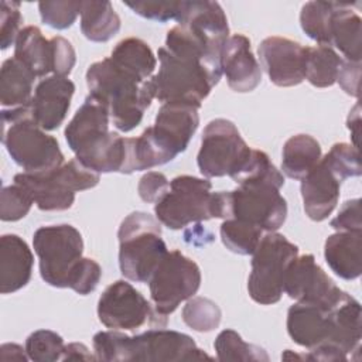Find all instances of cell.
<instances>
[{
	"label": "cell",
	"mask_w": 362,
	"mask_h": 362,
	"mask_svg": "<svg viewBox=\"0 0 362 362\" xmlns=\"http://www.w3.org/2000/svg\"><path fill=\"white\" fill-rule=\"evenodd\" d=\"M157 54L160 66L153 75L156 99L201 107L221 79V57L198 34L180 24L167 33L165 45Z\"/></svg>",
	"instance_id": "1"
},
{
	"label": "cell",
	"mask_w": 362,
	"mask_h": 362,
	"mask_svg": "<svg viewBox=\"0 0 362 362\" xmlns=\"http://www.w3.org/2000/svg\"><path fill=\"white\" fill-rule=\"evenodd\" d=\"M86 85L89 95L106 106L115 127L124 133L140 124L156 98L153 78L143 79L110 57L88 68Z\"/></svg>",
	"instance_id": "2"
},
{
	"label": "cell",
	"mask_w": 362,
	"mask_h": 362,
	"mask_svg": "<svg viewBox=\"0 0 362 362\" xmlns=\"http://www.w3.org/2000/svg\"><path fill=\"white\" fill-rule=\"evenodd\" d=\"M109 122L106 106L88 95L65 127V140L75 158L98 174L122 173L124 164V139L109 130Z\"/></svg>",
	"instance_id": "3"
},
{
	"label": "cell",
	"mask_w": 362,
	"mask_h": 362,
	"mask_svg": "<svg viewBox=\"0 0 362 362\" xmlns=\"http://www.w3.org/2000/svg\"><path fill=\"white\" fill-rule=\"evenodd\" d=\"M93 351L98 361L113 362L212 359L189 335L163 328L148 329L134 337L116 329L100 331L93 335Z\"/></svg>",
	"instance_id": "4"
},
{
	"label": "cell",
	"mask_w": 362,
	"mask_h": 362,
	"mask_svg": "<svg viewBox=\"0 0 362 362\" xmlns=\"http://www.w3.org/2000/svg\"><path fill=\"white\" fill-rule=\"evenodd\" d=\"M1 141L24 173H47L64 164L58 140L34 120L30 106L1 110Z\"/></svg>",
	"instance_id": "5"
},
{
	"label": "cell",
	"mask_w": 362,
	"mask_h": 362,
	"mask_svg": "<svg viewBox=\"0 0 362 362\" xmlns=\"http://www.w3.org/2000/svg\"><path fill=\"white\" fill-rule=\"evenodd\" d=\"M119 267L122 274L136 283H147L167 255L160 221L143 211L127 215L117 230Z\"/></svg>",
	"instance_id": "6"
},
{
	"label": "cell",
	"mask_w": 362,
	"mask_h": 362,
	"mask_svg": "<svg viewBox=\"0 0 362 362\" xmlns=\"http://www.w3.org/2000/svg\"><path fill=\"white\" fill-rule=\"evenodd\" d=\"M98 173L85 167L76 158L47 173H20L14 184L20 185L34 201L38 209L66 211L74 205L75 194L98 185Z\"/></svg>",
	"instance_id": "7"
},
{
	"label": "cell",
	"mask_w": 362,
	"mask_h": 362,
	"mask_svg": "<svg viewBox=\"0 0 362 362\" xmlns=\"http://www.w3.org/2000/svg\"><path fill=\"white\" fill-rule=\"evenodd\" d=\"M33 246L42 280L52 287L68 288L71 276L83 257L81 232L68 223L41 226L34 232Z\"/></svg>",
	"instance_id": "8"
},
{
	"label": "cell",
	"mask_w": 362,
	"mask_h": 362,
	"mask_svg": "<svg viewBox=\"0 0 362 362\" xmlns=\"http://www.w3.org/2000/svg\"><path fill=\"white\" fill-rule=\"evenodd\" d=\"M297 256L298 246L284 235L267 232L262 236L253 252L252 272L247 279L250 298L263 305L280 301L286 270Z\"/></svg>",
	"instance_id": "9"
},
{
	"label": "cell",
	"mask_w": 362,
	"mask_h": 362,
	"mask_svg": "<svg viewBox=\"0 0 362 362\" xmlns=\"http://www.w3.org/2000/svg\"><path fill=\"white\" fill-rule=\"evenodd\" d=\"M212 184L206 178L178 175L170 181L164 197L154 204L156 218L170 229L212 219Z\"/></svg>",
	"instance_id": "10"
},
{
	"label": "cell",
	"mask_w": 362,
	"mask_h": 362,
	"mask_svg": "<svg viewBox=\"0 0 362 362\" xmlns=\"http://www.w3.org/2000/svg\"><path fill=\"white\" fill-rule=\"evenodd\" d=\"M147 283L154 308L167 317L182 301L197 294L201 286V270L180 250H171L161 259Z\"/></svg>",
	"instance_id": "11"
},
{
	"label": "cell",
	"mask_w": 362,
	"mask_h": 362,
	"mask_svg": "<svg viewBox=\"0 0 362 362\" xmlns=\"http://www.w3.org/2000/svg\"><path fill=\"white\" fill-rule=\"evenodd\" d=\"M98 317L110 329L136 331L144 325L164 328L167 324V317L124 280L112 283L102 293L98 301Z\"/></svg>",
	"instance_id": "12"
},
{
	"label": "cell",
	"mask_w": 362,
	"mask_h": 362,
	"mask_svg": "<svg viewBox=\"0 0 362 362\" xmlns=\"http://www.w3.org/2000/svg\"><path fill=\"white\" fill-rule=\"evenodd\" d=\"M249 151L250 147L242 139L233 122L218 117L211 120L202 132L197 164L206 178L230 175Z\"/></svg>",
	"instance_id": "13"
},
{
	"label": "cell",
	"mask_w": 362,
	"mask_h": 362,
	"mask_svg": "<svg viewBox=\"0 0 362 362\" xmlns=\"http://www.w3.org/2000/svg\"><path fill=\"white\" fill-rule=\"evenodd\" d=\"M280 185L269 181L239 184L230 191V215L260 228L276 232L287 218V202L280 194Z\"/></svg>",
	"instance_id": "14"
},
{
	"label": "cell",
	"mask_w": 362,
	"mask_h": 362,
	"mask_svg": "<svg viewBox=\"0 0 362 362\" xmlns=\"http://www.w3.org/2000/svg\"><path fill=\"white\" fill-rule=\"evenodd\" d=\"M283 293L297 303L320 305H332L345 294L310 253L291 260L284 274Z\"/></svg>",
	"instance_id": "15"
},
{
	"label": "cell",
	"mask_w": 362,
	"mask_h": 362,
	"mask_svg": "<svg viewBox=\"0 0 362 362\" xmlns=\"http://www.w3.org/2000/svg\"><path fill=\"white\" fill-rule=\"evenodd\" d=\"M199 107L184 102H164L148 133L173 161L185 151L199 124Z\"/></svg>",
	"instance_id": "16"
},
{
	"label": "cell",
	"mask_w": 362,
	"mask_h": 362,
	"mask_svg": "<svg viewBox=\"0 0 362 362\" xmlns=\"http://www.w3.org/2000/svg\"><path fill=\"white\" fill-rule=\"evenodd\" d=\"M307 47L284 37L264 38L257 54L269 79L276 86H296L305 79Z\"/></svg>",
	"instance_id": "17"
},
{
	"label": "cell",
	"mask_w": 362,
	"mask_h": 362,
	"mask_svg": "<svg viewBox=\"0 0 362 362\" xmlns=\"http://www.w3.org/2000/svg\"><path fill=\"white\" fill-rule=\"evenodd\" d=\"M75 85L66 76L51 75L35 86L30 110L37 124L45 132L58 129L66 117Z\"/></svg>",
	"instance_id": "18"
},
{
	"label": "cell",
	"mask_w": 362,
	"mask_h": 362,
	"mask_svg": "<svg viewBox=\"0 0 362 362\" xmlns=\"http://www.w3.org/2000/svg\"><path fill=\"white\" fill-rule=\"evenodd\" d=\"M335 304L332 305H320L313 303L293 304L287 311V332L290 338L297 345L308 349H313L321 344H328L332 334L331 310Z\"/></svg>",
	"instance_id": "19"
},
{
	"label": "cell",
	"mask_w": 362,
	"mask_h": 362,
	"mask_svg": "<svg viewBox=\"0 0 362 362\" xmlns=\"http://www.w3.org/2000/svg\"><path fill=\"white\" fill-rule=\"evenodd\" d=\"M221 71L235 92L246 93L257 88L262 81V69L246 35L233 34L226 40L221 52Z\"/></svg>",
	"instance_id": "20"
},
{
	"label": "cell",
	"mask_w": 362,
	"mask_h": 362,
	"mask_svg": "<svg viewBox=\"0 0 362 362\" xmlns=\"http://www.w3.org/2000/svg\"><path fill=\"white\" fill-rule=\"evenodd\" d=\"M177 23L198 34L206 41L212 51L221 55L229 38V25L219 3L208 0L182 1V10Z\"/></svg>",
	"instance_id": "21"
},
{
	"label": "cell",
	"mask_w": 362,
	"mask_h": 362,
	"mask_svg": "<svg viewBox=\"0 0 362 362\" xmlns=\"http://www.w3.org/2000/svg\"><path fill=\"white\" fill-rule=\"evenodd\" d=\"M300 181L303 205L307 216L315 222L327 219L338 204L342 181L325 164L322 157Z\"/></svg>",
	"instance_id": "22"
},
{
	"label": "cell",
	"mask_w": 362,
	"mask_h": 362,
	"mask_svg": "<svg viewBox=\"0 0 362 362\" xmlns=\"http://www.w3.org/2000/svg\"><path fill=\"white\" fill-rule=\"evenodd\" d=\"M34 256L25 240L7 233L0 238V293L10 294L25 287L33 274Z\"/></svg>",
	"instance_id": "23"
},
{
	"label": "cell",
	"mask_w": 362,
	"mask_h": 362,
	"mask_svg": "<svg viewBox=\"0 0 362 362\" xmlns=\"http://www.w3.org/2000/svg\"><path fill=\"white\" fill-rule=\"evenodd\" d=\"M329 269L344 280H355L362 273V232H337L324 245Z\"/></svg>",
	"instance_id": "24"
},
{
	"label": "cell",
	"mask_w": 362,
	"mask_h": 362,
	"mask_svg": "<svg viewBox=\"0 0 362 362\" xmlns=\"http://www.w3.org/2000/svg\"><path fill=\"white\" fill-rule=\"evenodd\" d=\"M356 4L337 1L329 24V47H335L344 59L361 62V17L352 8Z\"/></svg>",
	"instance_id": "25"
},
{
	"label": "cell",
	"mask_w": 362,
	"mask_h": 362,
	"mask_svg": "<svg viewBox=\"0 0 362 362\" xmlns=\"http://www.w3.org/2000/svg\"><path fill=\"white\" fill-rule=\"evenodd\" d=\"M14 58L25 65L35 76L52 72V44L35 25L21 28L16 44Z\"/></svg>",
	"instance_id": "26"
},
{
	"label": "cell",
	"mask_w": 362,
	"mask_h": 362,
	"mask_svg": "<svg viewBox=\"0 0 362 362\" xmlns=\"http://www.w3.org/2000/svg\"><path fill=\"white\" fill-rule=\"evenodd\" d=\"M35 75L18 59L8 58L0 71V102L3 107L30 106Z\"/></svg>",
	"instance_id": "27"
},
{
	"label": "cell",
	"mask_w": 362,
	"mask_h": 362,
	"mask_svg": "<svg viewBox=\"0 0 362 362\" xmlns=\"http://www.w3.org/2000/svg\"><path fill=\"white\" fill-rule=\"evenodd\" d=\"M321 160V146L310 134H296L286 140L281 170L293 180H303Z\"/></svg>",
	"instance_id": "28"
},
{
	"label": "cell",
	"mask_w": 362,
	"mask_h": 362,
	"mask_svg": "<svg viewBox=\"0 0 362 362\" xmlns=\"http://www.w3.org/2000/svg\"><path fill=\"white\" fill-rule=\"evenodd\" d=\"M120 30V17L110 1H82L81 31L93 42H106Z\"/></svg>",
	"instance_id": "29"
},
{
	"label": "cell",
	"mask_w": 362,
	"mask_h": 362,
	"mask_svg": "<svg viewBox=\"0 0 362 362\" xmlns=\"http://www.w3.org/2000/svg\"><path fill=\"white\" fill-rule=\"evenodd\" d=\"M344 58L329 45L307 47L305 79L315 88H328L337 82Z\"/></svg>",
	"instance_id": "30"
},
{
	"label": "cell",
	"mask_w": 362,
	"mask_h": 362,
	"mask_svg": "<svg viewBox=\"0 0 362 362\" xmlns=\"http://www.w3.org/2000/svg\"><path fill=\"white\" fill-rule=\"evenodd\" d=\"M110 58L132 69L143 79H151L157 66V58L154 57L148 44L136 37H129L119 41L112 49Z\"/></svg>",
	"instance_id": "31"
},
{
	"label": "cell",
	"mask_w": 362,
	"mask_h": 362,
	"mask_svg": "<svg viewBox=\"0 0 362 362\" xmlns=\"http://www.w3.org/2000/svg\"><path fill=\"white\" fill-rule=\"evenodd\" d=\"M219 233L226 249L243 256L253 255L263 236V230L260 228L235 218L225 219L221 225Z\"/></svg>",
	"instance_id": "32"
},
{
	"label": "cell",
	"mask_w": 362,
	"mask_h": 362,
	"mask_svg": "<svg viewBox=\"0 0 362 362\" xmlns=\"http://www.w3.org/2000/svg\"><path fill=\"white\" fill-rule=\"evenodd\" d=\"M337 1H308L301 7L300 25L320 45H329V24Z\"/></svg>",
	"instance_id": "33"
},
{
	"label": "cell",
	"mask_w": 362,
	"mask_h": 362,
	"mask_svg": "<svg viewBox=\"0 0 362 362\" xmlns=\"http://www.w3.org/2000/svg\"><path fill=\"white\" fill-rule=\"evenodd\" d=\"M214 348L219 361H269V355L263 348L245 342L233 329L221 331Z\"/></svg>",
	"instance_id": "34"
},
{
	"label": "cell",
	"mask_w": 362,
	"mask_h": 362,
	"mask_svg": "<svg viewBox=\"0 0 362 362\" xmlns=\"http://www.w3.org/2000/svg\"><path fill=\"white\" fill-rule=\"evenodd\" d=\"M221 308L205 297H191L182 308V321L198 332H211L221 322Z\"/></svg>",
	"instance_id": "35"
},
{
	"label": "cell",
	"mask_w": 362,
	"mask_h": 362,
	"mask_svg": "<svg viewBox=\"0 0 362 362\" xmlns=\"http://www.w3.org/2000/svg\"><path fill=\"white\" fill-rule=\"evenodd\" d=\"M65 344L61 335L49 329H37L25 339V352L31 361H62Z\"/></svg>",
	"instance_id": "36"
},
{
	"label": "cell",
	"mask_w": 362,
	"mask_h": 362,
	"mask_svg": "<svg viewBox=\"0 0 362 362\" xmlns=\"http://www.w3.org/2000/svg\"><path fill=\"white\" fill-rule=\"evenodd\" d=\"M322 160L341 181L362 174L359 151L354 144L335 143Z\"/></svg>",
	"instance_id": "37"
},
{
	"label": "cell",
	"mask_w": 362,
	"mask_h": 362,
	"mask_svg": "<svg viewBox=\"0 0 362 362\" xmlns=\"http://www.w3.org/2000/svg\"><path fill=\"white\" fill-rule=\"evenodd\" d=\"M82 1H40L38 10L44 24L51 28H69L81 14Z\"/></svg>",
	"instance_id": "38"
},
{
	"label": "cell",
	"mask_w": 362,
	"mask_h": 362,
	"mask_svg": "<svg viewBox=\"0 0 362 362\" xmlns=\"http://www.w3.org/2000/svg\"><path fill=\"white\" fill-rule=\"evenodd\" d=\"M34 201L17 184L3 187L0 194V219L4 222H16L24 218Z\"/></svg>",
	"instance_id": "39"
},
{
	"label": "cell",
	"mask_w": 362,
	"mask_h": 362,
	"mask_svg": "<svg viewBox=\"0 0 362 362\" xmlns=\"http://www.w3.org/2000/svg\"><path fill=\"white\" fill-rule=\"evenodd\" d=\"M182 1H124V4L132 8L136 14L147 20H154L158 23H165L168 20H178Z\"/></svg>",
	"instance_id": "40"
},
{
	"label": "cell",
	"mask_w": 362,
	"mask_h": 362,
	"mask_svg": "<svg viewBox=\"0 0 362 362\" xmlns=\"http://www.w3.org/2000/svg\"><path fill=\"white\" fill-rule=\"evenodd\" d=\"M23 23V16L20 11L18 1H0V45L1 49H7L20 34V25Z\"/></svg>",
	"instance_id": "41"
},
{
	"label": "cell",
	"mask_w": 362,
	"mask_h": 362,
	"mask_svg": "<svg viewBox=\"0 0 362 362\" xmlns=\"http://www.w3.org/2000/svg\"><path fill=\"white\" fill-rule=\"evenodd\" d=\"M102 277V267L98 262L89 257H82L74 270L68 288H72L81 296L90 294L98 287Z\"/></svg>",
	"instance_id": "42"
},
{
	"label": "cell",
	"mask_w": 362,
	"mask_h": 362,
	"mask_svg": "<svg viewBox=\"0 0 362 362\" xmlns=\"http://www.w3.org/2000/svg\"><path fill=\"white\" fill-rule=\"evenodd\" d=\"M51 44H52V75H59V76L69 75L76 62V54L72 44L61 35L52 37Z\"/></svg>",
	"instance_id": "43"
},
{
	"label": "cell",
	"mask_w": 362,
	"mask_h": 362,
	"mask_svg": "<svg viewBox=\"0 0 362 362\" xmlns=\"http://www.w3.org/2000/svg\"><path fill=\"white\" fill-rule=\"evenodd\" d=\"M168 188H170V181L163 173H158V171L146 173L140 178L137 185L140 198L148 204H156L157 201H160L164 197V194L168 191Z\"/></svg>",
	"instance_id": "44"
},
{
	"label": "cell",
	"mask_w": 362,
	"mask_h": 362,
	"mask_svg": "<svg viewBox=\"0 0 362 362\" xmlns=\"http://www.w3.org/2000/svg\"><path fill=\"white\" fill-rule=\"evenodd\" d=\"M331 226L337 232H362V219H361V199L346 201L338 215L331 221Z\"/></svg>",
	"instance_id": "45"
},
{
	"label": "cell",
	"mask_w": 362,
	"mask_h": 362,
	"mask_svg": "<svg viewBox=\"0 0 362 362\" xmlns=\"http://www.w3.org/2000/svg\"><path fill=\"white\" fill-rule=\"evenodd\" d=\"M359 79H361V62H351L344 59L338 72L337 82L345 93L349 96H359Z\"/></svg>",
	"instance_id": "46"
},
{
	"label": "cell",
	"mask_w": 362,
	"mask_h": 362,
	"mask_svg": "<svg viewBox=\"0 0 362 362\" xmlns=\"http://www.w3.org/2000/svg\"><path fill=\"white\" fill-rule=\"evenodd\" d=\"M96 356L90 354L86 345L81 342H71L65 345L62 361H93Z\"/></svg>",
	"instance_id": "47"
},
{
	"label": "cell",
	"mask_w": 362,
	"mask_h": 362,
	"mask_svg": "<svg viewBox=\"0 0 362 362\" xmlns=\"http://www.w3.org/2000/svg\"><path fill=\"white\" fill-rule=\"evenodd\" d=\"M1 361H23L25 362L28 358L25 348L17 344H3L0 348Z\"/></svg>",
	"instance_id": "48"
},
{
	"label": "cell",
	"mask_w": 362,
	"mask_h": 362,
	"mask_svg": "<svg viewBox=\"0 0 362 362\" xmlns=\"http://www.w3.org/2000/svg\"><path fill=\"white\" fill-rule=\"evenodd\" d=\"M359 122H361V120H359V105H356V106L354 107V110L349 112L348 122H346V126H348V129L351 130V133H352V136H354V139H355V143H354L355 147L358 146L356 137H358V134H359Z\"/></svg>",
	"instance_id": "49"
}]
</instances>
